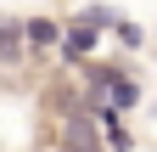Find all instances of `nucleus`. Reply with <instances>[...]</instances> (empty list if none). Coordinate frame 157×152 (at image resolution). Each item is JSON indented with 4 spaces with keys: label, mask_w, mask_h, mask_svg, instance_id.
I'll use <instances>...</instances> for the list:
<instances>
[{
    "label": "nucleus",
    "mask_w": 157,
    "mask_h": 152,
    "mask_svg": "<svg viewBox=\"0 0 157 152\" xmlns=\"http://www.w3.org/2000/svg\"><path fill=\"white\" fill-rule=\"evenodd\" d=\"M23 56H28V45H23V23H11V17H6V23H0V62H23Z\"/></svg>",
    "instance_id": "3"
},
{
    "label": "nucleus",
    "mask_w": 157,
    "mask_h": 152,
    "mask_svg": "<svg viewBox=\"0 0 157 152\" xmlns=\"http://www.w3.org/2000/svg\"><path fill=\"white\" fill-rule=\"evenodd\" d=\"M118 23V11L112 6H84V11H73V23L62 28V62H84V56L101 45V34Z\"/></svg>",
    "instance_id": "1"
},
{
    "label": "nucleus",
    "mask_w": 157,
    "mask_h": 152,
    "mask_svg": "<svg viewBox=\"0 0 157 152\" xmlns=\"http://www.w3.org/2000/svg\"><path fill=\"white\" fill-rule=\"evenodd\" d=\"M112 28H118V45H129V51H140V45H146V34H140V23H129V17H118Z\"/></svg>",
    "instance_id": "4"
},
{
    "label": "nucleus",
    "mask_w": 157,
    "mask_h": 152,
    "mask_svg": "<svg viewBox=\"0 0 157 152\" xmlns=\"http://www.w3.org/2000/svg\"><path fill=\"white\" fill-rule=\"evenodd\" d=\"M23 45L28 51H62V23L56 17H28L23 23Z\"/></svg>",
    "instance_id": "2"
}]
</instances>
